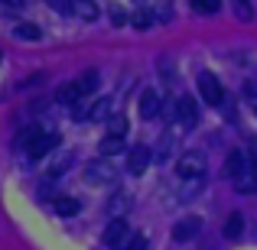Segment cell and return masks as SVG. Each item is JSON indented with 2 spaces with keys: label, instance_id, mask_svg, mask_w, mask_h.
Segmentation results:
<instances>
[{
  "label": "cell",
  "instance_id": "obj_15",
  "mask_svg": "<svg viewBox=\"0 0 257 250\" xmlns=\"http://www.w3.org/2000/svg\"><path fill=\"white\" fill-rule=\"evenodd\" d=\"M39 133H43V130H39V127H36V124H30V127H23V130H20V133H17V140H13V146H17V150H23V153H26V146H30V143H33V140H36V137H39Z\"/></svg>",
  "mask_w": 257,
  "mask_h": 250
},
{
  "label": "cell",
  "instance_id": "obj_31",
  "mask_svg": "<svg viewBox=\"0 0 257 250\" xmlns=\"http://www.w3.org/2000/svg\"><path fill=\"white\" fill-rule=\"evenodd\" d=\"M160 69H163V78H166V82H173V78H176V69H173L170 59H160Z\"/></svg>",
  "mask_w": 257,
  "mask_h": 250
},
{
  "label": "cell",
  "instance_id": "obj_27",
  "mask_svg": "<svg viewBox=\"0 0 257 250\" xmlns=\"http://www.w3.org/2000/svg\"><path fill=\"white\" fill-rule=\"evenodd\" d=\"M120 250H147V237H144V234H131L127 244L120 247Z\"/></svg>",
  "mask_w": 257,
  "mask_h": 250
},
{
  "label": "cell",
  "instance_id": "obj_29",
  "mask_svg": "<svg viewBox=\"0 0 257 250\" xmlns=\"http://www.w3.org/2000/svg\"><path fill=\"white\" fill-rule=\"evenodd\" d=\"M241 91H244V98L251 101V104H257V78H251V82H244V88H241Z\"/></svg>",
  "mask_w": 257,
  "mask_h": 250
},
{
  "label": "cell",
  "instance_id": "obj_30",
  "mask_svg": "<svg viewBox=\"0 0 257 250\" xmlns=\"http://www.w3.org/2000/svg\"><path fill=\"white\" fill-rule=\"evenodd\" d=\"M111 17H114V26H124V23H131V17H127L120 7H111Z\"/></svg>",
  "mask_w": 257,
  "mask_h": 250
},
{
  "label": "cell",
  "instance_id": "obj_33",
  "mask_svg": "<svg viewBox=\"0 0 257 250\" xmlns=\"http://www.w3.org/2000/svg\"><path fill=\"white\" fill-rule=\"evenodd\" d=\"M157 20H173V7L170 4H163V7H157V13H153Z\"/></svg>",
  "mask_w": 257,
  "mask_h": 250
},
{
  "label": "cell",
  "instance_id": "obj_32",
  "mask_svg": "<svg viewBox=\"0 0 257 250\" xmlns=\"http://www.w3.org/2000/svg\"><path fill=\"white\" fill-rule=\"evenodd\" d=\"M234 10H238V17H241V20H251V17H254L251 7H247L244 0H234Z\"/></svg>",
  "mask_w": 257,
  "mask_h": 250
},
{
  "label": "cell",
  "instance_id": "obj_3",
  "mask_svg": "<svg viewBox=\"0 0 257 250\" xmlns=\"http://www.w3.org/2000/svg\"><path fill=\"white\" fill-rule=\"evenodd\" d=\"M199 94H202V101L212 104V107H221V101H225V88L218 85V78H215L212 72H202L199 75Z\"/></svg>",
  "mask_w": 257,
  "mask_h": 250
},
{
  "label": "cell",
  "instance_id": "obj_17",
  "mask_svg": "<svg viewBox=\"0 0 257 250\" xmlns=\"http://www.w3.org/2000/svg\"><path fill=\"white\" fill-rule=\"evenodd\" d=\"M241 231H244V218H241L238 211L228 214V221H225V237H228V240H238Z\"/></svg>",
  "mask_w": 257,
  "mask_h": 250
},
{
  "label": "cell",
  "instance_id": "obj_21",
  "mask_svg": "<svg viewBox=\"0 0 257 250\" xmlns=\"http://www.w3.org/2000/svg\"><path fill=\"white\" fill-rule=\"evenodd\" d=\"M107 114H111V98H98L88 111V120H107Z\"/></svg>",
  "mask_w": 257,
  "mask_h": 250
},
{
  "label": "cell",
  "instance_id": "obj_5",
  "mask_svg": "<svg viewBox=\"0 0 257 250\" xmlns=\"http://www.w3.org/2000/svg\"><path fill=\"white\" fill-rule=\"evenodd\" d=\"M59 143H62V137H59V133H46V130H43L30 146H26V156H30V159H43L46 153L59 150Z\"/></svg>",
  "mask_w": 257,
  "mask_h": 250
},
{
  "label": "cell",
  "instance_id": "obj_20",
  "mask_svg": "<svg viewBox=\"0 0 257 250\" xmlns=\"http://www.w3.org/2000/svg\"><path fill=\"white\" fill-rule=\"evenodd\" d=\"M98 150L101 156H117V153H124V137H104Z\"/></svg>",
  "mask_w": 257,
  "mask_h": 250
},
{
  "label": "cell",
  "instance_id": "obj_6",
  "mask_svg": "<svg viewBox=\"0 0 257 250\" xmlns=\"http://www.w3.org/2000/svg\"><path fill=\"white\" fill-rule=\"evenodd\" d=\"M137 107H140V117L144 120H153L160 111H163V98H160V91H153V88H144Z\"/></svg>",
  "mask_w": 257,
  "mask_h": 250
},
{
  "label": "cell",
  "instance_id": "obj_4",
  "mask_svg": "<svg viewBox=\"0 0 257 250\" xmlns=\"http://www.w3.org/2000/svg\"><path fill=\"white\" fill-rule=\"evenodd\" d=\"M127 237H131V227H127L124 218H111L104 227V247L107 250H120L127 244Z\"/></svg>",
  "mask_w": 257,
  "mask_h": 250
},
{
  "label": "cell",
  "instance_id": "obj_9",
  "mask_svg": "<svg viewBox=\"0 0 257 250\" xmlns=\"http://www.w3.org/2000/svg\"><path fill=\"white\" fill-rule=\"evenodd\" d=\"M244 169H247V156L241 150H231V153H228V159H225V175L234 182L241 172H244Z\"/></svg>",
  "mask_w": 257,
  "mask_h": 250
},
{
  "label": "cell",
  "instance_id": "obj_11",
  "mask_svg": "<svg viewBox=\"0 0 257 250\" xmlns=\"http://www.w3.org/2000/svg\"><path fill=\"white\" fill-rule=\"evenodd\" d=\"M234 188H238L241 195H251V192H257V169H254L251 163H247V169L238 175V179H234Z\"/></svg>",
  "mask_w": 257,
  "mask_h": 250
},
{
  "label": "cell",
  "instance_id": "obj_22",
  "mask_svg": "<svg viewBox=\"0 0 257 250\" xmlns=\"http://www.w3.org/2000/svg\"><path fill=\"white\" fill-rule=\"evenodd\" d=\"M153 10H137V13H131V26H137V30H150L153 26Z\"/></svg>",
  "mask_w": 257,
  "mask_h": 250
},
{
  "label": "cell",
  "instance_id": "obj_12",
  "mask_svg": "<svg viewBox=\"0 0 257 250\" xmlns=\"http://www.w3.org/2000/svg\"><path fill=\"white\" fill-rule=\"evenodd\" d=\"M98 82H101L98 69H88V72H82V78H75V88H78V94H82V98H88V94L98 88Z\"/></svg>",
  "mask_w": 257,
  "mask_h": 250
},
{
  "label": "cell",
  "instance_id": "obj_1",
  "mask_svg": "<svg viewBox=\"0 0 257 250\" xmlns=\"http://www.w3.org/2000/svg\"><path fill=\"white\" fill-rule=\"evenodd\" d=\"M176 175H179L182 182H189V179H205V153L186 150L179 159H176Z\"/></svg>",
  "mask_w": 257,
  "mask_h": 250
},
{
  "label": "cell",
  "instance_id": "obj_8",
  "mask_svg": "<svg viewBox=\"0 0 257 250\" xmlns=\"http://www.w3.org/2000/svg\"><path fill=\"white\" fill-rule=\"evenodd\" d=\"M199 231H202V218H195V214H189V218H182V221H176V227H173V240H192V237H199Z\"/></svg>",
  "mask_w": 257,
  "mask_h": 250
},
{
  "label": "cell",
  "instance_id": "obj_24",
  "mask_svg": "<svg viewBox=\"0 0 257 250\" xmlns=\"http://www.w3.org/2000/svg\"><path fill=\"white\" fill-rule=\"evenodd\" d=\"M127 133V117L124 114H117V117L107 120V137H124Z\"/></svg>",
  "mask_w": 257,
  "mask_h": 250
},
{
  "label": "cell",
  "instance_id": "obj_10",
  "mask_svg": "<svg viewBox=\"0 0 257 250\" xmlns=\"http://www.w3.org/2000/svg\"><path fill=\"white\" fill-rule=\"evenodd\" d=\"M85 175H88V182L101 185V182H111L114 179V169H111V163H91V166L85 169Z\"/></svg>",
  "mask_w": 257,
  "mask_h": 250
},
{
  "label": "cell",
  "instance_id": "obj_26",
  "mask_svg": "<svg viewBox=\"0 0 257 250\" xmlns=\"http://www.w3.org/2000/svg\"><path fill=\"white\" fill-rule=\"evenodd\" d=\"M46 4H49V10L62 13V17H69V13H75V10H72V0H46Z\"/></svg>",
  "mask_w": 257,
  "mask_h": 250
},
{
  "label": "cell",
  "instance_id": "obj_34",
  "mask_svg": "<svg viewBox=\"0 0 257 250\" xmlns=\"http://www.w3.org/2000/svg\"><path fill=\"white\" fill-rule=\"evenodd\" d=\"M254 114H257V104H254Z\"/></svg>",
  "mask_w": 257,
  "mask_h": 250
},
{
  "label": "cell",
  "instance_id": "obj_13",
  "mask_svg": "<svg viewBox=\"0 0 257 250\" xmlns=\"http://www.w3.org/2000/svg\"><path fill=\"white\" fill-rule=\"evenodd\" d=\"M56 101H59V104H65V107L78 104V101H82V94H78L75 82H69V85H59V88H56Z\"/></svg>",
  "mask_w": 257,
  "mask_h": 250
},
{
  "label": "cell",
  "instance_id": "obj_7",
  "mask_svg": "<svg viewBox=\"0 0 257 250\" xmlns=\"http://www.w3.org/2000/svg\"><path fill=\"white\" fill-rule=\"evenodd\" d=\"M150 159H153V150H150V146H144V143H137L131 153H127V169H131L134 175H144L147 166H150Z\"/></svg>",
  "mask_w": 257,
  "mask_h": 250
},
{
  "label": "cell",
  "instance_id": "obj_19",
  "mask_svg": "<svg viewBox=\"0 0 257 250\" xmlns=\"http://www.w3.org/2000/svg\"><path fill=\"white\" fill-rule=\"evenodd\" d=\"M52 208H56V214H62V218H72V214H78V201L69 198V195L56 198V201H52Z\"/></svg>",
  "mask_w": 257,
  "mask_h": 250
},
{
  "label": "cell",
  "instance_id": "obj_25",
  "mask_svg": "<svg viewBox=\"0 0 257 250\" xmlns=\"http://www.w3.org/2000/svg\"><path fill=\"white\" fill-rule=\"evenodd\" d=\"M192 7L199 13H218L221 10V0H192Z\"/></svg>",
  "mask_w": 257,
  "mask_h": 250
},
{
  "label": "cell",
  "instance_id": "obj_14",
  "mask_svg": "<svg viewBox=\"0 0 257 250\" xmlns=\"http://www.w3.org/2000/svg\"><path fill=\"white\" fill-rule=\"evenodd\" d=\"M72 10H75L85 23H94V20H98V13H101L94 0H75V4H72Z\"/></svg>",
  "mask_w": 257,
  "mask_h": 250
},
{
  "label": "cell",
  "instance_id": "obj_2",
  "mask_svg": "<svg viewBox=\"0 0 257 250\" xmlns=\"http://www.w3.org/2000/svg\"><path fill=\"white\" fill-rule=\"evenodd\" d=\"M173 120H176L179 127H186V130H192V127L199 124V101L189 98V94L176 98V104H173Z\"/></svg>",
  "mask_w": 257,
  "mask_h": 250
},
{
  "label": "cell",
  "instance_id": "obj_28",
  "mask_svg": "<svg viewBox=\"0 0 257 250\" xmlns=\"http://www.w3.org/2000/svg\"><path fill=\"white\" fill-rule=\"evenodd\" d=\"M69 166H72V156H69V153H65V156H62V159H59L56 166L49 169V179H59V175H62V172H65V169H69Z\"/></svg>",
  "mask_w": 257,
  "mask_h": 250
},
{
  "label": "cell",
  "instance_id": "obj_16",
  "mask_svg": "<svg viewBox=\"0 0 257 250\" xmlns=\"http://www.w3.org/2000/svg\"><path fill=\"white\" fill-rule=\"evenodd\" d=\"M127 208H131V195H127V192H114V198L107 201V211H111L114 218H120Z\"/></svg>",
  "mask_w": 257,
  "mask_h": 250
},
{
  "label": "cell",
  "instance_id": "obj_23",
  "mask_svg": "<svg viewBox=\"0 0 257 250\" xmlns=\"http://www.w3.org/2000/svg\"><path fill=\"white\" fill-rule=\"evenodd\" d=\"M173 146H176L173 133H163V140H160V146H157V153H153V156L163 163V159H170V156H173Z\"/></svg>",
  "mask_w": 257,
  "mask_h": 250
},
{
  "label": "cell",
  "instance_id": "obj_18",
  "mask_svg": "<svg viewBox=\"0 0 257 250\" xmlns=\"http://www.w3.org/2000/svg\"><path fill=\"white\" fill-rule=\"evenodd\" d=\"M13 36L23 39V43H36V39H43V30H39V26H33V23H20L17 30H13Z\"/></svg>",
  "mask_w": 257,
  "mask_h": 250
}]
</instances>
